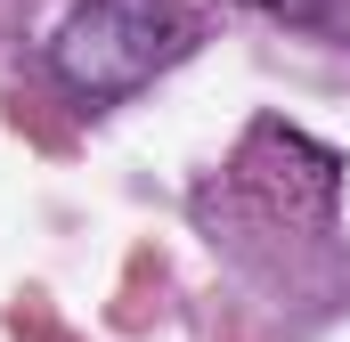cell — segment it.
Here are the masks:
<instances>
[{
	"mask_svg": "<svg viewBox=\"0 0 350 342\" xmlns=\"http://www.w3.org/2000/svg\"><path fill=\"white\" fill-rule=\"evenodd\" d=\"M179 57V16L163 0H74L49 33V74L82 106H114L147 90Z\"/></svg>",
	"mask_w": 350,
	"mask_h": 342,
	"instance_id": "obj_1",
	"label": "cell"
},
{
	"mask_svg": "<svg viewBox=\"0 0 350 342\" xmlns=\"http://www.w3.org/2000/svg\"><path fill=\"white\" fill-rule=\"evenodd\" d=\"M269 16H310V8H318V0H261Z\"/></svg>",
	"mask_w": 350,
	"mask_h": 342,
	"instance_id": "obj_2",
	"label": "cell"
}]
</instances>
